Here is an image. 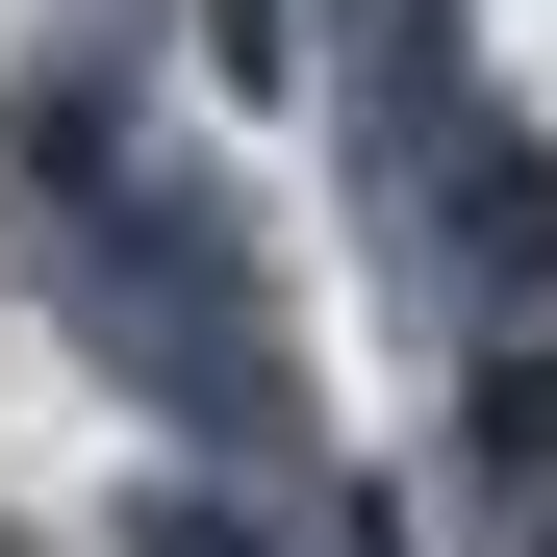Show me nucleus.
Wrapping results in <instances>:
<instances>
[{
  "mask_svg": "<svg viewBox=\"0 0 557 557\" xmlns=\"http://www.w3.org/2000/svg\"><path fill=\"white\" fill-rule=\"evenodd\" d=\"M127 557H253V532H228V507H152V532H127Z\"/></svg>",
  "mask_w": 557,
  "mask_h": 557,
  "instance_id": "f03ea898",
  "label": "nucleus"
},
{
  "mask_svg": "<svg viewBox=\"0 0 557 557\" xmlns=\"http://www.w3.org/2000/svg\"><path fill=\"white\" fill-rule=\"evenodd\" d=\"M482 456H507V482L557 507V355H482Z\"/></svg>",
  "mask_w": 557,
  "mask_h": 557,
  "instance_id": "f257e3e1",
  "label": "nucleus"
},
{
  "mask_svg": "<svg viewBox=\"0 0 557 557\" xmlns=\"http://www.w3.org/2000/svg\"><path fill=\"white\" fill-rule=\"evenodd\" d=\"M532 557H557V507H532Z\"/></svg>",
  "mask_w": 557,
  "mask_h": 557,
  "instance_id": "7ed1b4c3",
  "label": "nucleus"
}]
</instances>
